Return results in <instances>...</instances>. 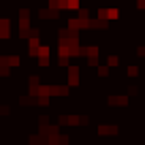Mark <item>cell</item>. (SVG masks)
<instances>
[{
  "instance_id": "cell-1",
  "label": "cell",
  "mask_w": 145,
  "mask_h": 145,
  "mask_svg": "<svg viewBox=\"0 0 145 145\" xmlns=\"http://www.w3.org/2000/svg\"><path fill=\"white\" fill-rule=\"evenodd\" d=\"M118 64H120L118 56H109V66H118Z\"/></svg>"
},
{
  "instance_id": "cell-2",
  "label": "cell",
  "mask_w": 145,
  "mask_h": 145,
  "mask_svg": "<svg viewBox=\"0 0 145 145\" xmlns=\"http://www.w3.org/2000/svg\"><path fill=\"white\" fill-rule=\"evenodd\" d=\"M137 72H139V71H137V66H128V75H132V77H135Z\"/></svg>"
}]
</instances>
